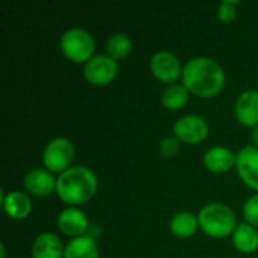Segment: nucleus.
<instances>
[{"instance_id": "obj_1", "label": "nucleus", "mask_w": 258, "mask_h": 258, "mask_svg": "<svg viewBox=\"0 0 258 258\" xmlns=\"http://www.w3.org/2000/svg\"><path fill=\"white\" fill-rule=\"evenodd\" d=\"M183 85L197 97L210 98L221 92L225 83L222 67L212 57H195L183 68Z\"/></svg>"}, {"instance_id": "obj_2", "label": "nucleus", "mask_w": 258, "mask_h": 258, "mask_svg": "<svg viewBox=\"0 0 258 258\" xmlns=\"http://www.w3.org/2000/svg\"><path fill=\"white\" fill-rule=\"evenodd\" d=\"M97 186V177L89 168L73 166L57 177L56 194L63 203L79 206L95 195Z\"/></svg>"}, {"instance_id": "obj_3", "label": "nucleus", "mask_w": 258, "mask_h": 258, "mask_svg": "<svg viewBox=\"0 0 258 258\" xmlns=\"http://www.w3.org/2000/svg\"><path fill=\"white\" fill-rule=\"evenodd\" d=\"M198 224L207 236L216 239H224L233 234L237 227L233 210L219 203H213L201 209L198 215Z\"/></svg>"}, {"instance_id": "obj_4", "label": "nucleus", "mask_w": 258, "mask_h": 258, "mask_svg": "<svg viewBox=\"0 0 258 258\" xmlns=\"http://www.w3.org/2000/svg\"><path fill=\"white\" fill-rule=\"evenodd\" d=\"M60 48L67 59L76 63H88L94 57V38L83 29L67 30L60 38Z\"/></svg>"}, {"instance_id": "obj_5", "label": "nucleus", "mask_w": 258, "mask_h": 258, "mask_svg": "<svg viewBox=\"0 0 258 258\" xmlns=\"http://www.w3.org/2000/svg\"><path fill=\"white\" fill-rule=\"evenodd\" d=\"M74 159V145L67 138H56L50 141L42 153V162L50 172H65Z\"/></svg>"}, {"instance_id": "obj_6", "label": "nucleus", "mask_w": 258, "mask_h": 258, "mask_svg": "<svg viewBox=\"0 0 258 258\" xmlns=\"http://www.w3.org/2000/svg\"><path fill=\"white\" fill-rule=\"evenodd\" d=\"M118 74V63L107 54H97L88 63H85L83 76L95 86L109 85Z\"/></svg>"}, {"instance_id": "obj_7", "label": "nucleus", "mask_w": 258, "mask_h": 258, "mask_svg": "<svg viewBox=\"0 0 258 258\" xmlns=\"http://www.w3.org/2000/svg\"><path fill=\"white\" fill-rule=\"evenodd\" d=\"M175 138L184 144H200L209 135V124L198 115H186L180 118L174 125Z\"/></svg>"}, {"instance_id": "obj_8", "label": "nucleus", "mask_w": 258, "mask_h": 258, "mask_svg": "<svg viewBox=\"0 0 258 258\" xmlns=\"http://www.w3.org/2000/svg\"><path fill=\"white\" fill-rule=\"evenodd\" d=\"M236 169L242 181L258 192V148L248 145L237 153Z\"/></svg>"}, {"instance_id": "obj_9", "label": "nucleus", "mask_w": 258, "mask_h": 258, "mask_svg": "<svg viewBox=\"0 0 258 258\" xmlns=\"http://www.w3.org/2000/svg\"><path fill=\"white\" fill-rule=\"evenodd\" d=\"M151 71L156 79L165 82V83H172L175 82L181 74V65L180 60L175 54L169 51H159L151 57Z\"/></svg>"}, {"instance_id": "obj_10", "label": "nucleus", "mask_w": 258, "mask_h": 258, "mask_svg": "<svg viewBox=\"0 0 258 258\" xmlns=\"http://www.w3.org/2000/svg\"><path fill=\"white\" fill-rule=\"evenodd\" d=\"M57 227L63 234L76 239V237H82L88 234L89 221L82 210L70 207V209L62 210L60 215L57 216Z\"/></svg>"}, {"instance_id": "obj_11", "label": "nucleus", "mask_w": 258, "mask_h": 258, "mask_svg": "<svg viewBox=\"0 0 258 258\" xmlns=\"http://www.w3.org/2000/svg\"><path fill=\"white\" fill-rule=\"evenodd\" d=\"M23 183L29 194L35 197H48L56 190L57 178H54L50 171L36 168L26 174Z\"/></svg>"}, {"instance_id": "obj_12", "label": "nucleus", "mask_w": 258, "mask_h": 258, "mask_svg": "<svg viewBox=\"0 0 258 258\" xmlns=\"http://www.w3.org/2000/svg\"><path fill=\"white\" fill-rule=\"evenodd\" d=\"M236 118L242 125L258 127V91H246L237 98Z\"/></svg>"}, {"instance_id": "obj_13", "label": "nucleus", "mask_w": 258, "mask_h": 258, "mask_svg": "<svg viewBox=\"0 0 258 258\" xmlns=\"http://www.w3.org/2000/svg\"><path fill=\"white\" fill-rule=\"evenodd\" d=\"M237 154L225 147H213L204 154V165L213 174H224L236 166Z\"/></svg>"}, {"instance_id": "obj_14", "label": "nucleus", "mask_w": 258, "mask_h": 258, "mask_svg": "<svg viewBox=\"0 0 258 258\" xmlns=\"http://www.w3.org/2000/svg\"><path fill=\"white\" fill-rule=\"evenodd\" d=\"M60 239L53 233H44L35 239L32 245V258H63Z\"/></svg>"}, {"instance_id": "obj_15", "label": "nucleus", "mask_w": 258, "mask_h": 258, "mask_svg": "<svg viewBox=\"0 0 258 258\" xmlns=\"http://www.w3.org/2000/svg\"><path fill=\"white\" fill-rule=\"evenodd\" d=\"M3 209L12 219H24L32 210V203L26 194L15 190L3 197Z\"/></svg>"}, {"instance_id": "obj_16", "label": "nucleus", "mask_w": 258, "mask_h": 258, "mask_svg": "<svg viewBox=\"0 0 258 258\" xmlns=\"http://www.w3.org/2000/svg\"><path fill=\"white\" fill-rule=\"evenodd\" d=\"M63 258H98V246L89 234L76 237L65 246Z\"/></svg>"}, {"instance_id": "obj_17", "label": "nucleus", "mask_w": 258, "mask_h": 258, "mask_svg": "<svg viewBox=\"0 0 258 258\" xmlns=\"http://www.w3.org/2000/svg\"><path fill=\"white\" fill-rule=\"evenodd\" d=\"M234 248L243 254H251L258 249V231L249 224H239L233 233Z\"/></svg>"}, {"instance_id": "obj_18", "label": "nucleus", "mask_w": 258, "mask_h": 258, "mask_svg": "<svg viewBox=\"0 0 258 258\" xmlns=\"http://www.w3.org/2000/svg\"><path fill=\"white\" fill-rule=\"evenodd\" d=\"M200 224H198V218L189 212H181L177 213L169 224V230L174 236L180 237V239H187L190 236H194L198 230Z\"/></svg>"}, {"instance_id": "obj_19", "label": "nucleus", "mask_w": 258, "mask_h": 258, "mask_svg": "<svg viewBox=\"0 0 258 258\" xmlns=\"http://www.w3.org/2000/svg\"><path fill=\"white\" fill-rule=\"evenodd\" d=\"M189 91L184 85H171L162 94V103L169 110H178L187 104Z\"/></svg>"}, {"instance_id": "obj_20", "label": "nucleus", "mask_w": 258, "mask_h": 258, "mask_svg": "<svg viewBox=\"0 0 258 258\" xmlns=\"http://www.w3.org/2000/svg\"><path fill=\"white\" fill-rule=\"evenodd\" d=\"M132 47L133 44L127 33H115L107 39V44H106L107 56H110L115 60H121L127 57L132 51Z\"/></svg>"}, {"instance_id": "obj_21", "label": "nucleus", "mask_w": 258, "mask_h": 258, "mask_svg": "<svg viewBox=\"0 0 258 258\" xmlns=\"http://www.w3.org/2000/svg\"><path fill=\"white\" fill-rule=\"evenodd\" d=\"M243 216L246 219V224L258 227V194L252 195L243 206Z\"/></svg>"}, {"instance_id": "obj_22", "label": "nucleus", "mask_w": 258, "mask_h": 258, "mask_svg": "<svg viewBox=\"0 0 258 258\" xmlns=\"http://www.w3.org/2000/svg\"><path fill=\"white\" fill-rule=\"evenodd\" d=\"M218 17L224 23H230L236 17V2H222L218 9Z\"/></svg>"}, {"instance_id": "obj_23", "label": "nucleus", "mask_w": 258, "mask_h": 258, "mask_svg": "<svg viewBox=\"0 0 258 258\" xmlns=\"http://www.w3.org/2000/svg\"><path fill=\"white\" fill-rule=\"evenodd\" d=\"M180 150V141L177 138H165L160 144V153L165 157H174Z\"/></svg>"}, {"instance_id": "obj_24", "label": "nucleus", "mask_w": 258, "mask_h": 258, "mask_svg": "<svg viewBox=\"0 0 258 258\" xmlns=\"http://www.w3.org/2000/svg\"><path fill=\"white\" fill-rule=\"evenodd\" d=\"M251 141H252V145L258 148V127H255L251 133Z\"/></svg>"}]
</instances>
